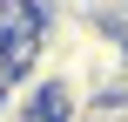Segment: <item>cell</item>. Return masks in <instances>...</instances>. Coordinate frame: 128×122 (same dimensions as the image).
Here are the masks:
<instances>
[{
	"label": "cell",
	"instance_id": "obj_1",
	"mask_svg": "<svg viewBox=\"0 0 128 122\" xmlns=\"http://www.w3.org/2000/svg\"><path fill=\"white\" fill-rule=\"evenodd\" d=\"M7 82H14V61H7V48H0V88H7Z\"/></svg>",
	"mask_w": 128,
	"mask_h": 122
},
{
	"label": "cell",
	"instance_id": "obj_2",
	"mask_svg": "<svg viewBox=\"0 0 128 122\" xmlns=\"http://www.w3.org/2000/svg\"><path fill=\"white\" fill-rule=\"evenodd\" d=\"M20 7H40V0H20Z\"/></svg>",
	"mask_w": 128,
	"mask_h": 122
},
{
	"label": "cell",
	"instance_id": "obj_3",
	"mask_svg": "<svg viewBox=\"0 0 128 122\" xmlns=\"http://www.w3.org/2000/svg\"><path fill=\"white\" fill-rule=\"evenodd\" d=\"M122 88H128V82H122Z\"/></svg>",
	"mask_w": 128,
	"mask_h": 122
}]
</instances>
